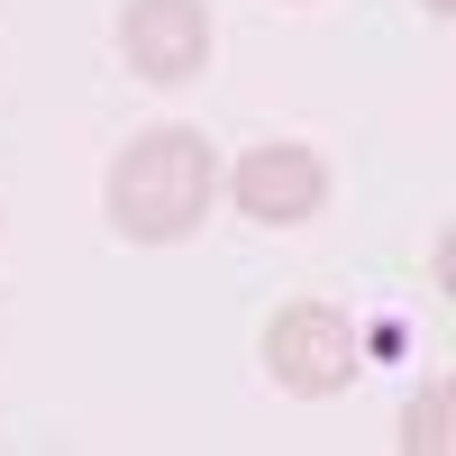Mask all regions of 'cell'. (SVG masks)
I'll return each mask as SVG.
<instances>
[{
    "instance_id": "cell-1",
    "label": "cell",
    "mask_w": 456,
    "mask_h": 456,
    "mask_svg": "<svg viewBox=\"0 0 456 456\" xmlns=\"http://www.w3.org/2000/svg\"><path fill=\"white\" fill-rule=\"evenodd\" d=\"M210 137L201 128H146L128 137L119 156H110V183H101V201H110V228L137 247H174V238H192L201 210H210Z\"/></svg>"
},
{
    "instance_id": "cell-2",
    "label": "cell",
    "mask_w": 456,
    "mask_h": 456,
    "mask_svg": "<svg viewBox=\"0 0 456 456\" xmlns=\"http://www.w3.org/2000/svg\"><path fill=\"white\" fill-rule=\"evenodd\" d=\"M356 365H365V338L347 329V311H329V301H292V311H274V329H265V374H274L283 393H301V402L347 393Z\"/></svg>"
},
{
    "instance_id": "cell-3",
    "label": "cell",
    "mask_w": 456,
    "mask_h": 456,
    "mask_svg": "<svg viewBox=\"0 0 456 456\" xmlns=\"http://www.w3.org/2000/svg\"><path fill=\"white\" fill-rule=\"evenodd\" d=\"M228 192H238V210L265 219V228H301V219L329 201V165L311 156V146H292V137H265L256 156H238Z\"/></svg>"
},
{
    "instance_id": "cell-4",
    "label": "cell",
    "mask_w": 456,
    "mask_h": 456,
    "mask_svg": "<svg viewBox=\"0 0 456 456\" xmlns=\"http://www.w3.org/2000/svg\"><path fill=\"white\" fill-rule=\"evenodd\" d=\"M119 46H128V64L146 83H192L210 64V10L201 0H128Z\"/></svg>"
},
{
    "instance_id": "cell-5",
    "label": "cell",
    "mask_w": 456,
    "mask_h": 456,
    "mask_svg": "<svg viewBox=\"0 0 456 456\" xmlns=\"http://www.w3.org/2000/svg\"><path fill=\"white\" fill-rule=\"evenodd\" d=\"M402 447H447V393H420V402H411V420H402Z\"/></svg>"
},
{
    "instance_id": "cell-6",
    "label": "cell",
    "mask_w": 456,
    "mask_h": 456,
    "mask_svg": "<svg viewBox=\"0 0 456 456\" xmlns=\"http://www.w3.org/2000/svg\"><path fill=\"white\" fill-rule=\"evenodd\" d=\"M429 10H438V19H447V10H456V0H429Z\"/></svg>"
}]
</instances>
